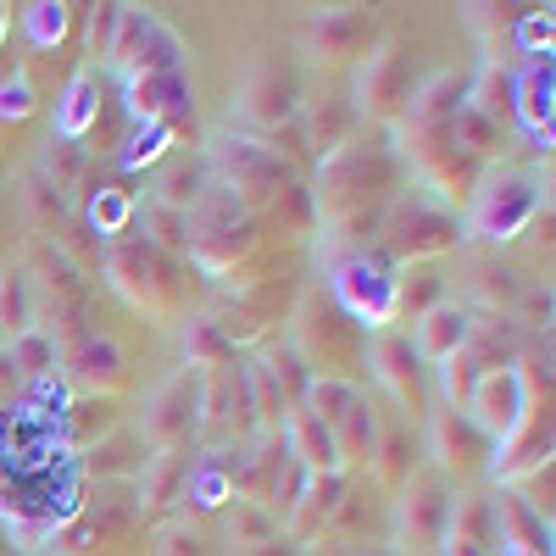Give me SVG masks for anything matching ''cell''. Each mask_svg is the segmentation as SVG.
I'll return each instance as SVG.
<instances>
[{
    "instance_id": "603a6c76",
    "label": "cell",
    "mask_w": 556,
    "mask_h": 556,
    "mask_svg": "<svg viewBox=\"0 0 556 556\" xmlns=\"http://www.w3.org/2000/svg\"><path fill=\"white\" fill-rule=\"evenodd\" d=\"M117 12H123V7H101L96 17H89V51H96V56H106V51H112V34H117Z\"/></svg>"
},
{
    "instance_id": "30bf717a",
    "label": "cell",
    "mask_w": 556,
    "mask_h": 556,
    "mask_svg": "<svg viewBox=\"0 0 556 556\" xmlns=\"http://www.w3.org/2000/svg\"><path fill=\"white\" fill-rule=\"evenodd\" d=\"M290 451L306 462L312 473H323V468H340V440H334V429L323 424V417H312V412H295L290 417Z\"/></svg>"
},
{
    "instance_id": "9a60e30c",
    "label": "cell",
    "mask_w": 556,
    "mask_h": 556,
    "mask_svg": "<svg viewBox=\"0 0 556 556\" xmlns=\"http://www.w3.org/2000/svg\"><path fill=\"white\" fill-rule=\"evenodd\" d=\"M184 490H190V501H195V506H223L235 484H228V468H223V462H201V468H190Z\"/></svg>"
},
{
    "instance_id": "44dd1931",
    "label": "cell",
    "mask_w": 556,
    "mask_h": 556,
    "mask_svg": "<svg viewBox=\"0 0 556 556\" xmlns=\"http://www.w3.org/2000/svg\"><path fill=\"white\" fill-rule=\"evenodd\" d=\"M34 112V89L23 73H12L7 84H0V117H28Z\"/></svg>"
},
{
    "instance_id": "e0dca14e",
    "label": "cell",
    "mask_w": 556,
    "mask_h": 556,
    "mask_svg": "<svg viewBox=\"0 0 556 556\" xmlns=\"http://www.w3.org/2000/svg\"><path fill=\"white\" fill-rule=\"evenodd\" d=\"M0 329H12V340L23 329H34V323H28V295H23V278L17 273L0 278Z\"/></svg>"
},
{
    "instance_id": "4fadbf2b",
    "label": "cell",
    "mask_w": 556,
    "mask_h": 556,
    "mask_svg": "<svg viewBox=\"0 0 556 556\" xmlns=\"http://www.w3.org/2000/svg\"><path fill=\"white\" fill-rule=\"evenodd\" d=\"M23 34L34 51H51V45H62L67 34V7H56V0H39V7L23 12Z\"/></svg>"
},
{
    "instance_id": "8992f818",
    "label": "cell",
    "mask_w": 556,
    "mask_h": 556,
    "mask_svg": "<svg viewBox=\"0 0 556 556\" xmlns=\"http://www.w3.org/2000/svg\"><path fill=\"white\" fill-rule=\"evenodd\" d=\"M551 89H556L551 84V56H529L523 78L513 84V112L540 146H551Z\"/></svg>"
},
{
    "instance_id": "9c48e42d",
    "label": "cell",
    "mask_w": 556,
    "mask_h": 556,
    "mask_svg": "<svg viewBox=\"0 0 556 556\" xmlns=\"http://www.w3.org/2000/svg\"><path fill=\"white\" fill-rule=\"evenodd\" d=\"M206 190H212V167H206V162H190V156H178V162L156 178V201H162V212H184V217L201 206Z\"/></svg>"
},
{
    "instance_id": "52a82bcc",
    "label": "cell",
    "mask_w": 556,
    "mask_h": 556,
    "mask_svg": "<svg viewBox=\"0 0 556 556\" xmlns=\"http://www.w3.org/2000/svg\"><path fill=\"white\" fill-rule=\"evenodd\" d=\"M468 334H473V323H468V312H456V306H434L424 323H417V340H412V356L417 362H451V356H462V345H468Z\"/></svg>"
},
{
    "instance_id": "d6986e66",
    "label": "cell",
    "mask_w": 556,
    "mask_h": 556,
    "mask_svg": "<svg viewBox=\"0 0 556 556\" xmlns=\"http://www.w3.org/2000/svg\"><path fill=\"white\" fill-rule=\"evenodd\" d=\"M356 406V390L340 379H317L312 384V417H345Z\"/></svg>"
},
{
    "instance_id": "8fae6325",
    "label": "cell",
    "mask_w": 556,
    "mask_h": 556,
    "mask_svg": "<svg viewBox=\"0 0 556 556\" xmlns=\"http://www.w3.org/2000/svg\"><path fill=\"white\" fill-rule=\"evenodd\" d=\"M96 112H101V101H96V73H73L67 101L56 106V134H62V139H84L89 123H96Z\"/></svg>"
},
{
    "instance_id": "ffe728a7",
    "label": "cell",
    "mask_w": 556,
    "mask_h": 556,
    "mask_svg": "<svg viewBox=\"0 0 556 556\" xmlns=\"http://www.w3.org/2000/svg\"><path fill=\"white\" fill-rule=\"evenodd\" d=\"M545 456H551V429H534V434H529V445H523V456H513V462H495V473H506V479L534 473Z\"/></svg>"
},
{
    "instance_id": "7c38bea8",
    "label": "cell",
    "mask_w": 556,
    "mask_h": 556,
    "mask_svg": "<svg viewBox=\"0 0 556 556\" xmlns=\"http://www.w3.org/2000/svg\"><path fill=\"white\" fill-rule=\"evenodd\" d=\"M217 156L228 162V173H262V178H285V167H278V156L267 146H256V139H217Z\"/></svg>"
},
{
    "instance_id": "7a4b0ae2",
    "label": "cell",
    "mask_w": 556,
    "mask_h": 556,
    "mask_svg": "<svg viewBox=\"0 0 556 556\" xmlns=\"http://www.w3.org/2000/svg\"><path fill=\"white\" fill-rule=\"evenodd\" d=\"M178 56H184V45L146 12H134L123 7L117 12V34H112V51L106 62L123 73V78H146V73H178Z\"/></svg>"
},
{
    "instance_id": "2e32d148",
    "label": "cell",
    "mask_w": 556,
    "mask_h": 556,
    "mask_svg": "<svg viewBox=\"0 0 556 556\" xmlns=\"http://www.w3.org/2000/svg\"><path fill=\"white\" fill-rule=\"evenodd\" d=\"M128 217H134L128 190H101L96 201H89V223H96V235H123Z\"/></svg>"
},
{
    "instance_id": "5b68a950",
    "label": "cell",
    "mask_w": 556,
    "mask_h": 556,
    "mask_svg": "<svg viewBox=\"0 0 556 556\" xmlns=\"http://www.w3.org/2000/svg\"><path fill=\"white\" fill-rule=\"evenodd\" d=\"M128 112L139 123H190L195 117V96H190V78L184 73H146V78H128Z\"/></svg>"
},
{
    "instance_id": "3957f363",
    "label": "cell",
    "mask_w": 556,
    "mask_h": 556,
    "mask_svg": "<svg viewBox=\"0 0 556 556\" xmlns=\"http://www.w3.org/2000/svg\"><path fill=\"white\" fill-rule=\"evenodd\" d=\"M534 212H540V184L529 173H495V178H484L468 223L479 240H513Z\"/></svg>"
},
{
    "instance_id": "cb8c5ba5",
    "label": "cell",
    "mask_w": 556,
    "mask_h": 556,
    "mask_svg": "<svg viewBox=\"0 0 556 556\" xmlns=\"http://www.w3.org/2000/svg\"><path fill=\"white\" fill-rule=\"evenodd\" d=\"M345 424H351V451L374 456V445H379V429H374V417H367L362 406H351V412H345Z\"/></svg>"
},
{
    "instance_id": "ba28073f",
    "label": "cell",
    "mask_w": 556,
    "mask_h": 556,
    "mask_svg": "<svg viewBox=\"0 0 556 556\" xmlns=\"http://www.w3.org/2000/svg\"><path fill=\"white\" fill-rule=\"evenodd\" d=\"M190 417H195V374H178L156 390V406L146 417V429H151V440H173V434L190 429Z\"/></svg>"
},
{
    "instance_id": "d4e9b609",
    "label": "cell",
    "mask_w": 556,
    "mask_h": 556,
    "mask_svg": "<svg viewBox=\"0 0 556 556\" xmlns=\"http://www.w3.org/2000/svg\"><path fill=\"white\" fill-rule=\"evenodd\" d=\"M51 146H56V151H51V173H62V178H67V173L78 167V151H73V139H51Z\"/></svg>"
},
{
    "instance_id": "277c9868",
    "label": "cell",
    "mask_w": 556,
    "mask_h": 556,
    "mask_svg": "<svg viewBox=\"0 0 556 556\" xmlns=\"http://www.w3.org/2000/svg\"><path fill=\"white\" fill-rule=\"evenodd\" d=\"M334 295H340V306L351 317L367 323V329H384V323L395 317V306H401V290H395L390 267L384 262H367V256H356V262H345L334 273Z\"/></svg>"
},
{
    "instance_id": "7402d4cb",
    "label": "cell",
    "mask_w": 556,
    "mask_h": 556,
    "mask_svg": "<svg viewBox=\"0 0 556 556\" xmlns=\"http://www.w3.org/2000/svg\"><path fill=\"white\" fill-rule=\"evenodd\" d=\"M78 374H84V379H117V351H112L106 340H89Z\"/></svg>"
},
{
    "instance_id": "5bb4252c",
    "label": "cell",
    "mask_w": 556,
    "mask_h": 556,
    "mask_svg": "<svg viewBox=\"0 0 556 556\" xmlns=\"http://www.w3.org/2000/svg\"><path fill=\"white\" fill-rule=\"evenodd\" d=\"M7 351H12V362L23 367V374H34V379H45L56 367V345L45 340L39 329H23L17 340H7Z\"/></svg>"
},
{
    "instance_id": "ac0fdd59",
    "label": "cell",
    "mask_w": 556,
    "mask_h": 556,
    "mask_svg": "<svg viewBox=\"0 0 556 556\" xmlns=\"http://www.w3.org/2000/svg\"><path fill=\"white\" fill-rule=\"evenodd\" d=\"M167 139H173L167 123H146V128L134 134V146L123 151V167H146V162H156V156L167 151Z\"/></svg>"
},
{
    "instance_id": "6da1fadb",
    "label": "cell",
    "mask_w": 556,
    "mask_h": 556,
    "mask_svg": "<svg viewBox=\"0 0 556 556\" xmlns=\"http://www.w3.org/2000/svg\"><path fill=\"white\" fill-rule=\"evenodd\" d=\"M468 424L490 445H513L529 429V374L523 367H490L468 390Z\"/></svg>"
}]
</instances>
